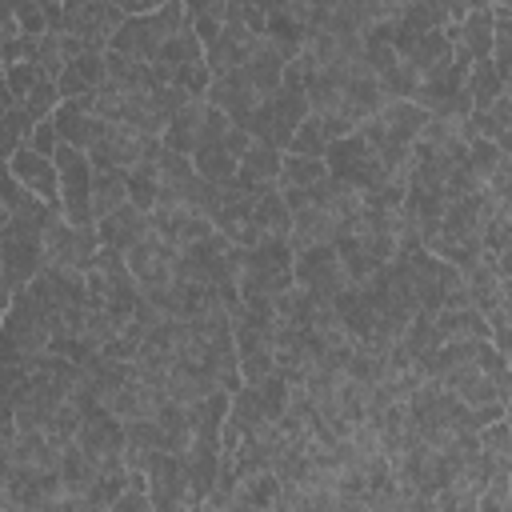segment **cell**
<instances>
[{"label":"cell","instance_id":"2e32d148","mask_svg":"<svg viewBox=\"0 0 512 512\" xmlns=\"http://www.w3.org/2000/svg\"><path fill=\"white\" fill-rule=\"evenodd\" d=\"M204 108H208V100H204V96H192L184 108H176V112L168 116L164 132H160V144H164V148H172V152H184V156H192V148H196V136H200V120H204Z\"/></svg>","mask_w":512,"mask_h":512},{"label":"cell","instance_id":"ffe728a7","mask_svg":"<svg viewBox=\"0 0 512 512\" xmlns=\"http://www.w3.org/2000/svg\"><path fill=\"white\" fill-rule=\"evenodd\" d=\"M128 172L124 168H92V220L108 216L112 208H120L128 200Z\"/></svg>","mask_w":512,"mask_h":512},{"label":"cell","instance_id":"6da1fadb","mask_svg":"<svg viewBox=\"0 0 512 512\" xmlns=\"http://www.w3.org/2000/svg\"><path fill=\"white\" fill-rule=\"evenodd\" d=\"M52 204L28 196L4 224H0V268L8 288H24L44 268V224L52 220Z\"/></svg>","mask_w":512,"mask_h":512},{"label":"cell","instance_id":"7a4b0ae2","mask_svg":"<svg viewBox=\"0 0 512 512\" xmlns=\"http://www.w3.org/2000/svg\"><path fill=\"white\" fill-rule=\"evenodd\" d=\"M184 20V0H172V4H160L152 12H136V16H124L120 28L112 32V44L116 52L132 56V60H156L160 44L180 28Z\"/></svg>","mask_w":512,"mask_h":512},{"label":"cell","instance_id":"f1b7e54d","mask_svg":"<svg viewBox=\"0 0 512 512\" xmlns=\"http://www.w3.org/2000/svg\"><path fill=\"white\" fill-rule=\"evenodd\" d=\"M264 232H276V236H288V228H292V212H288V204H284V196H280V188H268L256 204H252V212H248Z\"/></svg>","mask_w":512,"mask_h":512},{"label":"cell","instance_id":"4fadbf2b","mask_svg":"<svg viewBox=\"0 0 512 512\" xmlns=\"http://www.w3.org/2000/svg\"><path fill=\"white\" fill-rule=\"evenodd\" d=\"M260 40H264V36L252 32L248 24L228 20V24L220 28V36L204 48V64L212 68V76H216V72H228V68H240V64L252 56V48H256Z\"/></svg>","mask_w":512,"mask_h":512},{"label":"cell","instance_id":"d6986e66","mask_svg":"<svg viewBox=\"0 0 512 512\" xmlns=\"http://www.w3.org/2000/svg\"><path fill=\"white\" fill-rule=\"evenodd\" d=\"M192 168H196V176H204V180H212V184H224L228 176H236L240 160L224 148V140H200V144L192 148Z\"/></svg>","mask_w":512,"mask_h":512},{"label":"cell","instance_id":"7bdbcfd3","mask_svg":"<svg viewBox=\"0 0 512 512\" xmlns=\"http://www.w3.org/2000/svg\"><path fill=\"white\" fill-rule=\"evenodd\" d=\"M32 192L12 176V168H8V160H0V204L8 208V212H16L24 200H28Z\"/></svg>","mask_w":512,"mask_h":512},{"label":"cell","instance_id":"5b68a950","mask_svg":"<svg viewBox=\"0 0 512 512\" xmlns=\"http://www.w3.org/2000/svg\"><path fill=\"white\" fill-rule=\"evenodd\" d=\"M96 224H68L60 212H52V220L44 224V264H68L88 272L96 260Z\"/></svg>","mask_w":512,"mask_h":512},{"label":"cell","instance_id":"836d02e7","mask_svg":"<svg viewBox=\"0 0 512 512\" xmlns=\"http://www.w3.org/2000/svg\"><path fill=\"white\" fill-rule=\"evenodd\" d=\"M76 428H80V408H76L72 400H64V404L52 408V416H48V424H44V436H48V444L64 448V444L76 436Z\"/></svg>","mask_w":512,"mask_h":512},{"label":"cell","instance_id":"74e56055","mask_svg":"<svg viewBox=\"0 0 512 512\" xmlns=\"http://www.w3.org/2000/svg\"><path fill=\"white\" fill-rule=\"evenodd\" d=\"M172 84H180L188 96H204L208 84H212V68H208L204 60H184V64H176Z\"/></svg>","mask_w":512,"mask_h":512},{"label":"cell","instance_id":"30bf717a","mask_svg":"<svg viewBox=\"0 0 512 512\" xmlns=\"http://www.w3.org/2000/svg\"><path fill=\"white\" fill-rule=\"evenodd\" d=\"M172 256H176V244L164 240V236H156V232L148 228V232L124 252V264H128V272L136 276V284L148 288V284H168V280H172Z\"/></svg>","mask_w":512,"mask_h":512},{"label":"cell","instance_id":"6f0895ef","mask_svg":"<svg viewBox=\"0 0 512 512\" xmlns=\"http://www.w3.org/2000/svg\"><path fill=\"white\" fill-rule=\"evenodd\" d=\"M16 100H12V92H8V80H4V68H0V116L12 108Z\"/></svg>","mask_w":512,"mask_h":512},{"label":"cell","instance_id":"f546056e","mask_svg":"<svg viewBox=\"0 0 512 512\" xmlns=\"http://www.w3.org/2000/svg\"><path fill=\"white\" fill-rule=\"evenodd\" d=\"M212 232H216L212 216L192 212V208H184V204H176V208H172V240H176V248L196 244V240H204V236H212Z\"/></svg>","mask_w":512,"mask_h":512},{"label":"cell","instance_id":"1f68e13d","mask_svg":"<svg viewBox=\"0 0 512 512\" xmlns=\"http://www.w3.org/2000/svg\"><path fill=\"white\" fill-rule=\"evenodd\" d=\"M324 148H328L324 124H320L316 112H308V116L296 124V132H292V140H288L284 152H296V156H324Z\"/></svg>","mask_w":512,"mask_h":512},{"label":"cell","instance_id":"680465c9","mask_svg":"<svg viewBox=\"0 0 512 512\" xmlns=\"http://www.w3.org/2000/svg\"><path fill=\"white\" fill-rule=\"evenodd\" d=\"M8 300H12V288H8V280H4V268H0V312L8 308Z\"/></svg>","mask_w":512,"mask_h":512},{"label":"cell","instance_id":"ab89813d","mask_svg":"<svg viewBox=\"0 0 512 512\" xmlns=\"http://www.w3.org/2000/svg\"><path fill=\"white\" fill-rule=\"evenodd\" d=\"M188 100H192V96H188L180 84H156V88L148 92V108H152V112H156L164 124H168V116H172L176 108H184Z\"/></svg>","mask_w":512,"mask_h":512},{"label":"cell","instance_id":"ee69618b","mask_svg":"<svg viewBox=\"0 0 512 512\" xmlns=\"http://www.w3.org/2000/svg\"><path fill=\"white\" fill-rule=\"evenodd\" d=\"M24 144H28V148H36V152H44V156H52V152H56V144H60V136H56L52 120L44 116V120H36V124H32V132L24 136Z\"/></svg>","mask_w":512,"mask_h":512},{"label":"cell","instance_id":"7dc6e473","mask_svg":"<svg viewBox=\"0 0 512 512\" xmlns=\"http://www.w3.org/2000/svg\"><path fill=\"white\" fill-rule=\"evenodd\" d=\"M112 508L116 512H144V508H152V500H148L144 488H120V496L112 500Z\"/></svg>","mask_w":512,"mask_h":512},{"label":"cell","instance_id":"7c38bea8","mask_svg":"<svg viewBox=\"0 0 512 512\" xmlns=\"http://www.w3.org/2000/svg\"><path fill=\"white\" fill-rule=\"evenodd\" d=\"M144 140L148 136H140L136 128H128V124H108V132L84 152L88 156V164L100 172V168H132L140 156H144Z\"/></svg>","mask_w":512,"mask_h":512},{"label":"cell","instance_id":"c3c4849f","mask_svg":"<svg viewBox=\"0 0 512 512\" xmlns=\"http://www.w3.org/2000/svg\"><path fill=\"white\" fill-rule=\"evenodd\" d=\"M136 348H140V340H132V336H124V332H120V336H112L108 344H100V352H104V356H112V360H132V356H136Z\"/></svg>","mask_w":512,"mask_h":512},{"label":"cell","instance_id":"f907efd6","mask_svg":"<svg viewBox=\"0 0 512 512\" xmlns=\"http://www.w3.org/2000/svg\"><path fill=\"white\" fill-rule=\"evenodd\" d=\"M488 112H492V120H496L500 128H512V96H508V88L488 104Z\"/></svg>","mask_w":512,"mask_h":512},{"label":"cell","instance_id":"277c9868","mask_svg":"<svg viewBox=\"0 0 512 512\" xmlns=\"http://www.w3.org/2000/svg\"><path fill=\"white\" fill-rule=\"evenodd\" d=\"M324 168H328V176L352 184L356 192H364V188H372V184L384 180V168H380L376 148H372L356 128H352L348 136L328 140V148H324Z\"/></svg>","mask_w":512,"mask_h":512},{"label":"cell","instance_id":"91938a15","mask_svg":"<svg viewBox=\"0 0 512 512\" xmlns=\"http://www.w3.org/2000/svg\"><path fill=\"white\" fill-rule=\"evenodd\" d=\"M228 4H240V8H248V4H256V0H224V8H228Z\"/></svg>","mask_w":512,"mask_h":512},{"label":"cell","instance_id":"db71d44e","mask_svg":"<svg viewBox=\"0 0 512 512\" xmlns=\"http://www.w3.org/2000/svg\"><path fill=\"white\" fill-rule=\"evenodd\" d=\"M280 196H284V204H288V212H300V208L308 204V192H304V188H296V184H288V188H280Z\"/></svg>","mask_w":512,"mask_h":512},{"label":"cell","instance_id":"7402d4cb","mask_svg":"<svg viewBox=\"0 0 512 512\" xmlns=\"http://www.w3.org/2000/svg\"><path fill=\"white\" fill-rule=\"evenodd\" d=\"M504 88H508V80L492 68L488 56H484V60H472V68H468V76H464V92L472 96V108H476V112H488V104H492Z\"/></svg>","mask_w":512,"mask_h":512},{"label":"cell","instance_id":"52a82bcc","mask_svg":"<svg viewBox=\"0 0 512 512\" xmlns=\"http://www.w3.org/2000/svg\"><path fill=\"white\" fill-rule=\"evenodd\" d=\"M48 120H52V128H56V136H60L64 144L84 148V152H88V148L108 132V120L92 112V88H88L84 96L60 100V104L48 112Z\"/></svg>","mask_w":512,"mask_h":512},{"label":"cell","instance_id":"bcb514c9","mask_svg":"<svg viewBox=\"0 0 512 512\" xmlns=\"http://www.w3.org/2000/svg\"><path fill=\"white\" fill-rule=\"evenodd\" d=\"M480 444L488 452H512V440H508V420H492L480 428Z\"/></svg>","mask_w":512,"mask_h":512},{"label":"cell","instance_id":"f6af8a7d","mask_svg":"<svg viewBox=\"0 0 512 512\" xmlns=\"http://www.w3.org/2000/svg\"><path fill=\"white\" fill-rule=\"evenodd\" d=\"M4 64H16V60H36V36H8L4 40Z\"/></svg>","mask_w":512,"mask_h":512},{"label":"cell","instance_id":"e575fe53","mask_svg":"<svg viewBox=\"0 0 512 512\" xmlns=\"http://www.w3.org/2000/svg\"><path fill=\"white\" fill-rule=\"evenodd\" d=\"M504 156H508V152H504L496 140L476 136V140H468V156H464V164H468V168H472L480 180H488V172H492V168H496Z\"/></svg>","mask_w":512,"mask_h":512},{"label":"cell","instance_id":"d4e9b609","mask_svg":"<svg viewBox=\"0 0 512 512\" xmlns=\"http://www.w3.org/2000/svg\"><path fill=\"white\" fill-rule=\"evenodd\" d=\"M124 180H128V204L140 208V212H152L156 208V192H160L156 160H136Z\"/></svg>","mask_w":512,"mask_h":512},{"label":"cell","instance_id":"f35d334b","mask_svg":"<svg viewBox=\"0 0 512 512\" xmlns=\"http://www.w3.org/2000/svg\"><path fill=\"white\" fill-rule=\"evenodd\" d=\"M192 172H196V168H192V156L172 152V148L160 144V152H156V176H160V184H180V180H188Z\"/></svg>","mask_w":512,"mask_h":512},{"label":"cell","instance_id":"4316f807","mask_svg":"<svg viewBox=\"0 0 512 512\" xmlns=\"http://www.w3.org/2000/svg\"><path fill=\"white\" fill-rule=\"evenodd\" d=\"M156 60H164V64H184V60H204V44H200V36L192 32V20L184 16L180 20V28L160 44V52H156Z\"/></svg>","mask_w":512,"mask_h":512},{"label":"cell","instance_id":"b9f144b4","mask_svg":"<svg viewBox=\"0 0 512 512\" xmlns=\"http://www.w3.org/2000/svg\"><path fill=\"white\" fill-rule=\"evenodd\" d=\"M12 20L20 24V32H24V36H40V32H48L44 8H40L36 0H20V4L12 8Z\"/></svg>","mask_w":512,"mask_h":512},{"label":"cell","instance_id":"be15d7a7","mask_svg":"<svg viewBox=\"0 0 512 512\" xmlns=\"http://www.w3.org/2000/svg\"><path fill=\"white\" fill-rule=\"evenodd\" d=\"M0 52H4V36H0ZM0 68H4V56H0Z\"/></svg>","mask_w":512,"mask_h":512},{"label":"cell","instance_id":"83f0119b","mask_svg":"<svg viewBox=\"0 0 512 512\" xmlns=\"http://www.w3.org/2000/svg\"><path fill=\"white\" fill-rule=\"evenodd\" d=\"M320 176H328L324 156H296V152H284V160H280V176H276V188H288V184L308 188V184H312V180H320Z\"/></svg>","mask_w":512,"mask_h":512},{"label":"cell","instance_id":"4dcf8cb0","mask_svg":"<svg viewBox=\"0 0 512 512\" xmlns=\"http://www.w3.org/2000/svg\"><path fill=\"white\" fill-rule=\"evenodd\" d=\"M376 84H380V96H384V100H412V92H416V84H420V72H416L412 64L396 60L392 68H384V72L376 76Z\"/></svg>","mask_w":512,"mask_h":512},{"label":"cell","instance_id":"5bb4252c","mask_svg":"<svg viewBox=\"0 0 512 512\" xmlns=\"http://www.w3.org/2000/svg\"><path fill=\"white\" fill-rule=\"evenodd\" d=\"M204 100H208L212 108H220L232 124H240V120L252 112V104H256L260 96H256V88L248 84V76H244L240 68H228V72H216V76H212Z\"/></svg>","mask_w":512,"mask_h":512},{"label":"cell","instance_id":"d590c367","mask_svg":"<svg viewBox=\"0 0 512 512\" xmlns=\"http://www.w3.org/2000/svg\"><path fill=\"white\" fill-rule=\"evenodd\" d=\"M36 68L44 80H56L64 68V52H60V32H40L36 36Z\"/></svg>","mask_w":512,"mask_h":512},{"label":"cell","instance_id":"94428289","mask_svg":"<svg viewBox=\"0 0 512 512\" xmlns=\"http://www.w3.org/2000/svg\"><path fill=\"white\" fill-rule=\"evenodd\" d=\"M8 216H12V212H8V208H4V204H0V224H4V220H8Z\"/></svg>","mask_w":512,"mask_h":512},{"label":"cell","instance_id":"6125c7cd","mask_svg":"<svg viewBox=\"0 0 512 512\" xmlns=\"http://www.w3.org/2000/svg\"><path fill=\"white\" fill-rule=\"evenodd\" d=\"M400 4H404V0H388V8H400Z\"/></svg>","mask_w":512,"mask_h":512},{"label":"cell","instance_id":"ba28073f","mask_svg":"<svg viewBox=\"0 0 512 512\" xmlns=\"http://www.w3.org/2000/svg\"><path fill=\"white\" fill-rule=\"evenodd\" d=\"M120 20H124V12L112 0H84L80 8L60 12V32H72L84 40V48L104 52L112 44V32L120 28Z\"/></svg>","mask_w":512,"mask_h":512},{"label":"cell","instance_id":"816d5d0a","mask_svg":"<svg viewBox=\"0 0 512 512\" xmlns=\"http://www.w3.org/2000/svg\"><path fill=\"white\" fill-rule=\"evenodd\" d=\"M248 144H252V136H248L240 124H228V132H224V148H228L236 160L244 156V148H248Z\"/></svg>","mask_w":512,"mask_h":512},{"label":"cell","instance_id":"d6a6232c","mask_svg":"<svg viewBox=\"0 0 512 512\" xmlns=\"http://www.w3.org/2000/svg\"><path fill=\"white\" fill-rule=\"evenodd\" d=\"M400 344L412 352V360L424 356V352H432V348L440 344V336H436V328H432V312L416 308L412 320H408V328H404V336H400Z\"/></svg>","mask_w":512,"mask_h":512},{"label":"cell","instance_id":"8fae6325","mask_svg":"<svg viewBox=\"0 0 512 512\" xmlns=\"http://www.w3.org/2000/svg\"><path fill=\"white\" fill-rule=\"evenodd\" d=\"M8 168H12V176H16L32 196H40L44 204L60 208V172H56V160H52V156H44V152L20 144V148L8 156Z\"/></svg>","mask_w":512,"mask_h":512},{"label":"cell","instance_id":"3957f363","mask_svg":"<svg viewBox=\"0 0 512 512\" xmlns=\"http://www.w3.org/2000/svg\"><path fill=\"white\" fill-rule=\"evenodd\" d=\"M52 160L60 172V216L68 224H96L92 220V164L84 148H72L60 140Z\"/></svg>","mask_w":512,"mask_h":512},{"label":"cell","instance_id":"603a6c76","mask_svg":"<svg viewBox=\"0 0 512 512\" xmlns=\"http://www.w3.org/2000/svg\"><path fill=\"white\" fill-rule=\"evenodd\" d=\"M264 40H268L284 60H292V56L304 48L308 32H304V24H300L296 16H288V12H268V16H264Z\"/></svg>","mask_w":512,"mask_h":512},{"label":"cell","instance_id":"9a60e30c","mask_svg":"<svg viewBox=\"0 0 512 512\" xmlns=\"http://www.w3.org/2000/svg\"><path fill=\"white\" fill-rule=\"evenodd\" d=\"M144 232H148V212L132 208L128 200L120 208H112L108 216L96 220V240L108 244V248H116V252H128Z\"/></svg>","mask_w":512,"mask_h":512},{"label":"cell","instance_id":"44dd1931","mask_svg":"<svg viewBox=\"0 0 512 512\" xmlns=\"http://www.w3.org/2000/svg\"><path fill=\"white\" fill-rule=\"evenodd\" d=\"M56 472H60V488H64V496H84L88 492V484L96 480V464H88V456L76 448V440H68L64 448H60V464H56Z\"/></svg>","mask_w":512,"mask_h":512},{"label":"cell","instance_id":"f5cc1de1","mask_svg":"<svg viewBox=\"0 0 512 512\" xmlns=\"http://www.w3.org/2000/svg\"><path fill=\"white\" fill-rule=\"evenodd\" d=\"M124 16H136V12H152V8H160V4H172V0H112Z\"/></svg>","mask_w":512,"mask_h":512},{"label":"cell","instance_id":"8992f818","mask_svg":"<svg viewBox=\"0 0 512 512\" xmlns=\"http://www.w3.org/2000/svg\"><path fill=\"white\" fill-rule=\"evenodd\" d=\"M292 280L304 284L316 300H332L348 284V276H344L340 256H336L332 244H308V248L292 252Z\"/></svg>","mask_w":512,"mask_h":512},{"label":"cell","instance_id":"484cf974","mask_svg":"<svg viewBox=\"0 0 512 512\" xmlns=\"http://www.w3.org/2000/svg\"><path fill=\"white\" fill-rule=\"evenodd\" d=\"M280 160H284L280 148H272V144H264V140H252V144L244 148V156H240V172L252 176V180L276 184V176H280Z\"/></svg>","mask_w":512,"mask_h":512},{"label":"cell","instance_id":"60d3db41","mask_svg":"<svg viewBox=\"0 0 512 512\" xmlns=\"http://www.w3.org/2000/svg\"><path fill=\"white\" fill-rule=\"evenodd\" d=\"M4 80H8L12 100L20 104V100H24V92L40 80V68H36V60H16V64H4Z\"/></svg>","mask_w":512,"mask_h":512},{"label":"cell","instance_id":"cb8c5ba5","mask_svg":"<svg viewBox=\"0 0 512 512\" xmlns=\"http://www.w3.org/2000/svg\"><path fill=\"white\" fill-rule=\"evenodd\" d=\"M492 4L488 8H472L464 20H460V44L472 52V60H484L492 52Z\"/></svg>","mask_w":512,"mask_h":512},{"label":"cell","instance_id":"ac0fdd59","mask_svg":"<svg viewBox=\"0 0 512 512\" xmlns=\"http://www.w3.org/2000/svg\"><path fill=\"white\" fill-rule=\"evenodd\" d=\"M376 116L384 120L388 140H404V144H412L416 132H420V124L428 120V112H424L416 100H384Z\"/></svg>","mask_w":512,"mask_h":512},{"label":"cell","instance_id":"11a10c76","mask_svg":"<svg viewBox=\"0 0 512 512\" xmlns=\"http://www.w3.org/2000/svg\"><path fill=\"white\" fill-rule=\"evenodd\" d=\"M60 52H64V64H68L72 56H80V52H84V40H80V36H72V32H60Z\"/></svg>","mask_w":512,"mask_h":512},{"label":"cell","instance_id":"8d00e7d4","mask_svg":"<svg viewBox=\"0 0 512 512\" xmlns=\"http://www.w3.org/2000/svg\"><path fill=\"white\" fill-rule=\"evenodd\" d=\"M56 104H60L56 80H44V76H40V80H36V84L24 92V100H20V108H24V112H32V120H44V116H48Z\"/></svg>","mask_w":512,"mask_h":512},{"label":"cell","instance_id":"681fc988","mask_svg":"<svg viewBox=\"0 0 512 512\" xmlns=\"http://www.w3.org/2000/svg\"><path fill=\"white\" fill-rule=\"evenodd\" d=\"M16 440V408L0 396V448H12Z\"/></svg>","mask_w":512,"mask_h":512},{"label":"cell","instance_id":"9f6ffc18","mask_svg":"<svg viewBox=\"0 0 512 512\" xmlns=\"http://www.w3.org/2000/svg\"><path fill=\"white\" fill-rule=\"evenodd\" d=\"M44 8V20H48V32H60V0H36Z\"/></svg>","mask_w":512,"mask_h":512},{"label":"cell","instance_id":"9c48e42d","mask_svg":"<svg viewBox=\"0 0 512 512\" xmlns=\"http://www.w3.org/2000/svg\"><path fill=\"white\" fill-rule=\"evenodd\" d=\"M144 476H148L152 508H180V504H188V476H184L180 452L152 448L148 460H144Z\"/></svg>","mask_w":512,"mask_h":512},{"label":"cell","instance_id":"e0dca14e","mask_svg":"<svg viewBox=\"0 0 512 512\" xmlns=\"http://www.w3.org/2000/svg\"><path fill=\"white\" fill-rule=\"evenodd\" d=\"M240 72L248 76V84L256 88V96H268V92H276L280 88V72H284V56L268 44V40H260L256 48H252V56L240 64Z\"/></svg>","mask_w":512,"mask_h":512},{"label":"cell","instance_id":"e7e4bbea","mask_svg":"<svg viewBox=\"0 0 512 512\" xmlns=\"http://www.w3.org/2000/svg\"><path fill=\"white\" fill-rule=\"evenodd\" d=\"M420 4H444V0H420Z\"/></svg>","mask_w":512,"mask_h":512}]
</instances>
